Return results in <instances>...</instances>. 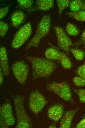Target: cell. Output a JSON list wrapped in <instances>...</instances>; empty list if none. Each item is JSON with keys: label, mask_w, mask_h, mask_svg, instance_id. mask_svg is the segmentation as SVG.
<instances>
[{"label": "cell", "mask_w": 85, "mask_h": 128, "mask_svg": "<svg viewBox=\"0 0 85 128\" xmlns=\"http://www.w3.org/2000/svg\"><path fill=\"white\" fill-rule=\"evenodd\" d=\"M31 64L32 77L34 80L49 77L57 67L56 64L46 58L26 56Z\"/></svg>", "instance_id": "obj_1"}, {"label": "cell", "mask_w": 85, "mask_h": 128, "mask_svg": "<svg viewBox=\"0 0 85 128\" xmlns=\"http://www.w3.org/2000/svg\"><path fill=\"white\" fill-rule=\"evenodd\" d=\"M51 19L49 15L43 16L39 22L36 31L33 37L27 44V50L31 48H37L41 40L49 33L50 29Z\"/></svg>", "instance_id": "obj_2"}, {"label": "cell", "mask_w": 85, "mask_h": 128, "mask_svg": "<svg viewBox=\"0 0 85 128\" xmlns=\"http://www.w3.org/2000/svg\"><path fill=\"white\" fill-rule=\"evenodd\" d=\"M17 123L16 128H29L32 124L24 108V97L18 95L13 97Z\"/></svg>", "instance_id": "obj_3"}, {"label": "cell", "mask_w": 85, "mask_h": 128, "mask_svg": "<svg viewBox=\"0 0 85 128\" xmlns=\"http://www.w3.org/2000/svg\"><path fill=\"white\" fill-rule=\"evenodd\" d=\"M46 88L48 91L56 94L65 101L73 103L71 88L66 82H53L48 84Z\"/></svg>", "instance_id": "obj_4"}, {"label": "cell", "mask_w": 85, "mask_h": 128, "mask_svg": "<svg viewBox=\"0 0 85 128\" xmlns=\"http://www.w3.org/2000/svg\"><path fill=\"white\" fill-rule=\"evenodd\" d=\"M15 119L11 104L9 102L4 103L0 107V127L7 128L13 125Z\"/></svg>", "instance_id": "obj_5"}, {"label": "cell", "mask_w": 85, "mask_h": 128, "mask_svg": "<svg viewBox=\"0 0 85 128\" xmlns=\"http://www.w3.org/2000/svg\"><path fill=\"white\" fill-rule=\"evenodd\" d=\"M32 32L31 24L28 22L20 28L16 33L12 42V47L15 48H19L28 39Z\"/></svg>", "instance_id": "obj_6"}, {"label": "cell", "mask_w": 85, "mask_h": 128, "mask_svg": "<svg viewBox=\"0 0 85 128\" xmlns=\"http://www.w3.org/2000/svg\"><path fill=\"white\" fill-rule=\"evenodd\" d=\"M47 103L45 97L38 91L35 90L31 93L29 97V106L31 110L34 113H38Z\"/></svg>", "instance_id": "obj_7"}, {"label": "cell", "mask_w": 85, "mask_h": 128, "mask_svg": "<svg viewBox=\"0 0 85 128\" xmlns=\"http://www.w3.org/2000/svg\"><path fill=\"white\" fill-rule=\"evenodd\" d=\"M11 69L14 76L18 81L21 84H25L29 72L28 65L23 61L19 60L13 64Z\"/></svg>", "instance_id": "obj_8"}, {"label": "cell", "mask_w": 85, "mask_h": 128, "mask_svg": "<svg viewBox=\"0 0 85 128\" xmlns=\"http://www.w3.org/2000/svg\"><path fill=\"white\" fill-rule=\"evenodd\" d=\"M57 40V46L58 48L68 54L72 43L63 29L59 26L54 27Z\"/></svg>", "instance_id": "obj_9"}, {"label": "cell", "mask_w": 85, "mask_h": 128, "mask_svg": "<svg viewBox=\"0 0 85 128\" xmlns=\"http://www.w3.org/2000/svg\"><path fill=\"white\" fill-rule=\"evenodd\" d=\"M64 112L63 106L60 104H57L53 105L48 109V115L50 119L56 122L62 117Z\"/></svg>", "instance_id": "obj_10"}, {"label": "cell", "mask_w": 85, "mask_h": 128, "mask_svg": "<svg viewBox=\"0 0 85 128\" xmlns=\"http://www.w3.org/2000/svg\"><path fill=\"white\" fill-rule=\"evenodd\" d=\"M0 69L3 75L6 76L10 73V69L7 52L6 48L1 47L0 48Z\"/></svg>", "instance_id": "obj_11"}, {"label": "cell", "mask_w": 85, "mask_h": 128, "mask_svg": "<svg viewBox=\"0 0 85 128\" xmlns=\"http://www.w3.org/2000/svg\"><path fill=\"white\" fill-rule=\"evenodd\" d=\"M78 108L75 110L66 112L62 118L60 123L61 128H69L70 127L73 118L79 110Z\"/></svg>", "instance_id": "obj_12"}, {"label": "cell", "mask_w": 85, "mask_h": 128, "mask_svg": "<svg viewBox=\"0 0 85 128\" xmlns=\"http://www.w3.org/2000/svg\"><path fill=\"white\" fill-rule=\"evenodd\" d=\"M25 16L24 13L21 11H17L13 13L11 17V21L13 26L17 28L24 21Z\"/></svg>", "instance_id": "obj_13"}, {"label": "cell", "mask_w": 85, "mask_h": 128, "mask_svg": "<svg viewBox=\"0 0 85 128\" xmlns=\"http://www.w3.org/2000/svg\"><path fill=\"white\" fill-rule=\"evenodd\" d=\"M35 4L37 10L47 11L53 8L54 1L53 0H37Z\"/></svg>", "instance_id": "obj_14"}, {"label": "cell", "mask_w": 85, "mask_h": 128, "mask_svg": "<svg viewBox=\"0 0 85 128\" xmlns=\"http://www.w3.org/2000/svg\"><path fill=\"white\" fill-rule=\"evenodd\" d=\"M46 58L50 60H59L61 56L60 51L57 48H47L45 53Z\"/></svg>", "instance_id": "obj_15"}, {"label": "cell", "mask_w": 85, "mask_h": 128, "mask_svg": "<svg viewBox=\"0 0 85 128\" xmlns=\"http://www.w3.org/2000/svg\"><path fill=\"white\" fill-rule=\"evenodd\" d=\"M60 52L61 56L59 60L61 65L66 69H70L72 67V64L70 59L63 52L60 51Z\"/></svg>", "instance_id": "obj_16"}, {"label": "cell", "mask_w": 85, "mask_h": 128, "mask_svg": "<svg viewBox=\"0 0 85 128\" xmlns=\"http://www.w3.org/2000/svg\"><path fill=\"white\" fill-rule=\"evenodd\" d=\"M66 30L67 34L73 36L78 35L80 33V30L77 27L71 23H68L66 27Z\"/></svg>", "instance_id": "obj_17"}, {"label": "cell", "mask_w": 85, "mask_h": 128, "mask_svg": "<svg viewBox=\"0 0 85 128\" xmlns=\"http://www.w3.org/2000/svg\"><path fill=\"white\" fill-rule=\"evenodd\" d=\"M66 14L76 20L81 21H85V11H80L76 12H68Z\"/></svg>", "instance_id": "obj_18"}, {"label": "cell", "mask_w": 85, "mask_h": 128, "mask_svg": "<svg viewBox=\"0 0 85 128\" xmlns=\"http://www.w3.org/2000/svg\"><path fill=\"white\" fill-rule=\"evenodd\" d=\"M70 51L77 60L82 61L84 58L85 53L83 50L76 48H70Z\"/></svg>", "instance_id": "obj_19"}, {"label": "cell", "mask_w": 85, "mask_h": 128, "mask_svg": "<svg viewBox=\"0 0 85 128\" xmlns=\"http://www.w3.org/2000/svg\"><path fill=\"white\" fill-rule=\"evenodd\" d=\"M83 2L80 0H74L71 1L69 6L72 12H76L81 10Z\"/></svg>", "instance_id": "obj_20"}, {"label": "cell", "mask_w": 85, "mask_h": 128, "mask_svg": "<svg viewBox=\"0 0 85 128\" xmlns=\"http://www.w3.org/2000/svg\"><path fill=\"white\" fill-rule=\"evenodd\" d=\"M56 1L58 8L59 16L60 17L63 11L69 6L71 1L69 0H57Z\"/></svg>", "instance_id": "obj_21"}, {"label": "cell", "mask_w": 85, "mask_h": 128, "mask_svg": "<svg viewBox=\"0 0 85 128\" xmlns=\"http://www.w3.org/2000/svg\"><path fill=\"white\" fill-rule=\"evenodd\" d=\"M17 2L20 7L25 9L30 8L33 3L32 0H17Z\"/></svg>", "instance_id": "obj_22"}, {"label": "cell", "mask_w": 85, "mask_h": 128, "mask_svg": "<svg viewBox=\"0 0 85 128\" xmlns=\"http://www.w3.org/2000/svg\"><path fill=\"white\" fill-rule=\"evenodd\" d=\"M73 91L78 95L80 102L85 103V89L74 88Z\"/></svg>", "instance_id": "obj_23"}, {"label": "cell", "mask_w": 85, "mask_h": 128, "mask_svg": "<svg viewBox=\"0 0 85 128\" xmlns=\"http://www.w3.org/2000/svg\"><path fill=\"white\" fill-rule=\"evenodd\" d=\"M74 84L78 86H85V79L79 76L74 77L73 79Z\"/></svg>", "instance_id": "obj_24"}, {"label": "cell", "mask_w": 85, "mask_h": 128, "mask_svg": "<svg viewBox=\"0 0 85 128\" xmlns=\"http://www.w3.org/2000/svg\"><path fill=\"white\" fill-rule=\"evenodd\" d=\"M9 26L8 24L2 21L0 23V35L3 37L5 35L7 31Z\"/></svg>", "instance_id": "obj_25"}, {"label": "cell", "mask_w": 85, "mask_h": 128, "mask_svg": "<svg viewBox=\"0 0 85 128\" xmlns=\"http://www.w3.org/2000/svg\"><path fill=\"white\" fill-rule=\"evenodd\" d=\"M76 72L78 76L85 79V64L79 67L77 69Z\"/></svg>", "instance_id": "obj_26"}, {"label": "cell", "mask_w": 85, "mask_h": 128, "mask_svg": "<svg viewBox=\"0 0 85 128\" xmlns=\"http://www.w3.org/2000/svg\"><path fill=\"white\" fill-rule=\"evenodd\" d=\"M10 5L1 8L0 9V18L1 19L4 17L8 13Z\"/></svg>", "instance_id": "obj_27"}, {"label": "cell", "mask_w": 85, "mask_h": 128, "mask_svg": "<svg viewBox=\"0 0 85 128\" xmlns=\"http://www.w3.org/2000/svg\"><path fill=\"white\" fill-rule=\"evenodd\" d=\"M85 42V28L84 30L79 39L74 44L75 46H78Z\"/></svg>", "instance_id": "obj_28"}, {"label": "cell", "mask_w": 85, "mask_h": 128, "mask_svg": "<svg viewBox=\"0 0 85 128\" xmlns=\"http://www.w3.org/2000/svg\"><path fill=\"white\" fill-rule=\"evenodd\" d=\"M77 128H85V118L82 120L76 126Z\"/></svg>", "instance_id": "obj_29"}, {"label": "cell", "mask_w": 85, "mask_h": 128, "mask_svg": "<svg viewBox=\"0 0 85 128\" xmlns=\"http://www.w3.org/2000/svg\"><path fill=\"white\" fill-rule=\"evenodd\" d=\"M3 72L1 69H0V85H1L3 81Z\"/></svg>", "instance_id": "obj_30"}, {"label": "cell", "mask_w": 85, "mask_h": 128, "mask_svg": "<svg viewBox=\"0 0 85 128\" xmlns=\"http://www.w3.org/2000/svg\"><path fill=\"white\" fill-rule=\"evenodd\" d=\"M49 128H56V125L55 123H52L49 127Z\"/></svg>", "instance_id": "obj_31"}, {"label": "cell", "mask_w": 85, "mask_h": 128, "mask_svg": "<svg viewBox=\"0 0 85 128\" xmlns=\"http://www.w3.org/2000/svg\"><path fill=\"white\" fill-rule=\"evenodd\" d=\"M84 9H85V0L83 2L81 10H83Z\"/></svg>", "instance_id": "obj_32"}, {"label": "cell", "mask_w": 85, "mask_h": 128, "mask_svg": "<svg viewBox=\"0 0 85 128\" xmlns=\"http://www.w3.org/2000/svg\"><path fill=\"white\" fill-rule=\"evenodd\" d=\"M84 44V47L85 48V42L83 43Z\"/></svg>", "instance_id": "obj_33"}, {"label": "cell", "mask_w": 85, "mask_h": 128, "mask_svg": "<svg viewBox=\"0 0 85 128\" xmlns=\"http://www.w3.org/2000/svg\"><path fill=\"white\" fill-rule=\"evenodd\" d=\"M84 118H85V115H84Z\"/></svg>", "instance_id": "obj_34"}]
</instances>
